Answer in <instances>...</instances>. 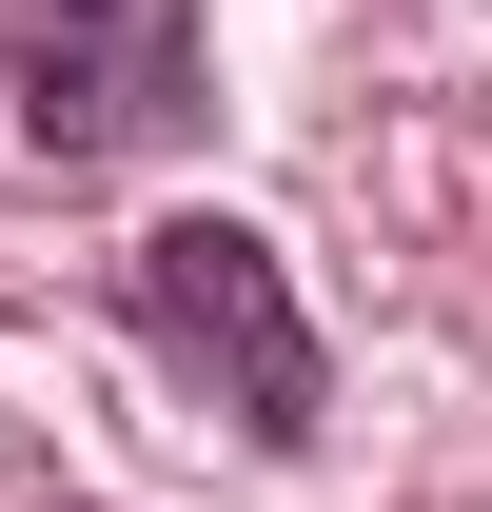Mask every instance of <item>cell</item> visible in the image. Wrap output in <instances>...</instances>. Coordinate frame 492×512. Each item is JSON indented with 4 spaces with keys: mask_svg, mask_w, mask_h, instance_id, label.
<instances>
[{
    "mask_svg": "<svg viewBox=\"0 0 492 512\" xmlns=\"http://www.w3.org/2000/svg\"><path fill=\"white\" fill-rule=\"evenodd\" d=\"M0 60H20V138L99 178V158H158V138L217 99L197 79V0H0Z\"/></svg>",
    "mask_w": 492,
    "mask_h": 512,
    "instance_id": "7a4b0ae2",
    "label": "cell"
},
{
    "mask_svg": "<svg viewBox=\"0 0 492 512\" xmlns=\"http://www.w3.org/2000/svg\"><path fill=\"white\" fill-rule=\"evenodd\" d=\"M119 296H138V335H158V355H178L256 453H296L315 414H335V355H315L276 237H237V217H158V237L119 256Z\"/></svg>",
    "mask_w": 492,
    "mask_h": 512,
    "instance_id": "6da1fadb",
    "label": "cell"
}]
</instances>
